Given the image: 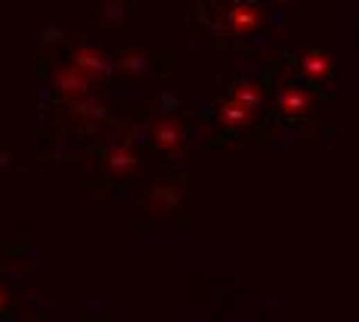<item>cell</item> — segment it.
I'll use <instances>...</instances> for the list:
<instances>
[{
  "mask_svg": "<svg viewBox=\"0 0 359 322\" xmlns=\"http://www.w3.org/2000/svg\"><path fill=\"white\" fill-rule=\"evenodd\" d=\"M307 109V96L297 90H288L282 96V112H288V115H301V112Z\"/></svg>",
  "mask_w": 359,
  "mask_h": 322,
  "instance_id": "cell-1",
  "label": "cell"
},
{
  "mask_svg": "<svg viewBox=\"0 0 359 322\" xmlns=\"http://www.w3.org/2000/svg\"><path fill=\"white\" fill-rule=\"evenodd\" d=\"M245 118H248V112H245V105H238V103H232V105H226L223 109L226 124H236V121H245Z\"/></svg>",
  "mask_w": 359,
  "mask_h": 322,
  "instance_id": "cell-2",
  "label": "cell"
},
{
  "mask_svg": "<svg viewBox=\"0 0 359 322\" xmlns=\"http://www.w3.org/2000/svg\"><path fill=\"white\" fill-rule=\"evenodd\" d=\"M304 69L313 71V75H319V71H329V59H325V56H310L307 62H304Z\"/></svg>",
  "mask_w": 359,
  "mask_h": 322,
  "instance_id": "cell-3",
  "label": "cell"
},
{
  "mask_svg": "<svg viewBox=\"0 0 359 322\" xmlns=\"http://www.w3.org/2000/svg\"><path fill=\"white\" fill-rule=\"evenodd\" d=\"M0 304H3V294H0Z\"/></svg>",
  "mask_w": 359,
  "mask_h": 322,
  "instance_id": "cell-4",
  "label": "cell"
}]
</instances>
